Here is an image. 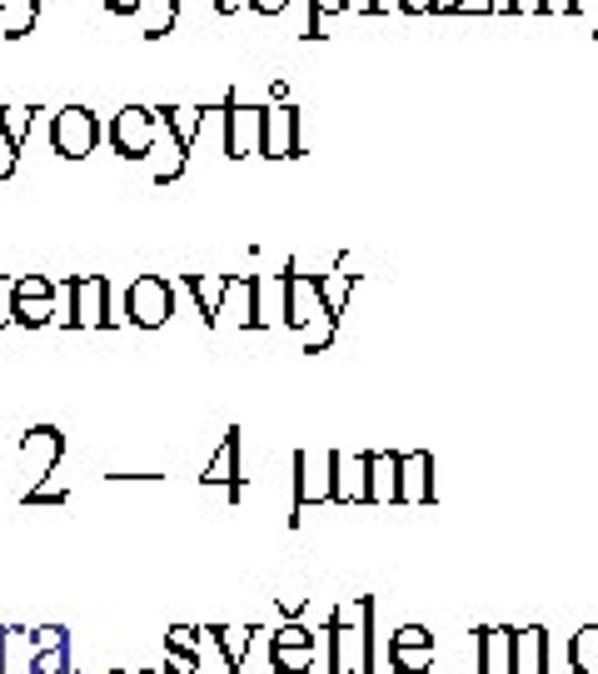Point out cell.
Wrapping results in <instances>:
<instances>
[{
    "mask_svg": "<svg viewBox=\"0 0 598 674\" xmlns=\"http://www.w3.org/2000/svg\"><path fill=\"white\" fill-rule=\"evenodd\" d=\"M568 664H574V674H598V624H584L568 640Z\"/></svg>",
    "mask_w": 598,
    "mask_h": 674,
    "instance_id": "24",
    "label": "cell"
},
{
    "mask_svg": "<svg viewBox=\"0 0 598 674\" xmlns=\"http://www.w3.org/2000/svg\"><path fill=\"white\" fill-rule=\"evenodd\" d=\"M35 6H40V0H35Z\"/></svg>",
    "mask_w": 598,
    "mask_h": 674,
    "instance_id": "45",
    "label": "cell"
},
{
    "mask_svg": "<svg viewBox=\"0 0 598 674\" xmlns=\"http://www.w3.org/2000/svg\"><path fill=\"white\" fill-rule=\"evenodd\" d=\"M55 320V300H16V325L40 330V325Z\"/></svg>",
    "mask_w": 598,
    "mask_h": 674,
    "instance_id": "30",
    "label": "cell"
},
{
    "mask_svg": "<svg viewBox=\"0 0 598 674\" xmlns=\"http://www.w3.org/2000/svg\"><path fill=\"white\" fill-rule=\"evenodd\" d=\"M205 484H225L229 500H239L245 494V474H239V430H225V445L215 450V460L205 464V474H199Z\"/></svg>",
    "mask_w": 598,
    "mask_h": 674,
    "instance_id": "14",
    "label": "cell"
},
{
    "mask_svg": "<svg viewBox=\"0 0 598 674\" xmlns=\"http://www.w3.org/2000/svg\"><path fill=\"white\" fill-rule=\"evenodd\" d=\"M60 295H65V325L70 330H110V325L125 320V295H115V280L110 275H70L60 280Z\"/></svg>",
    "mask_w": 598,
    "mask_h": 674,
    "instance_id": "2",
    "label": "cell"
},
{
    "mask_svg": "<svg viewBox=\"0 0 598 674\" xmlns=\"http://www.w3.org/2000/svg\"><path fill=\"white\" fill-rule=\"evenodd\" d=\"M30 674H75V650L30 654Z\"/></svg>",
    "mask_w": 598,
    "mask_h": 674,
    "instance_id": "31",
    "label": "cell"
},
{
    "mask_svg": "<svg viewBox=\"0 0 598 674\" xmlns=\"http://www.w3.org/2000/svg\"><path fill=\"white\" fill-rule=\"evenodd\" d=\"M100 6H105L110 16H140L145 11V0H100Z\"/></svg>",
    "mask_w": 598,
    "mask_h": 674,
    "instance_id": "37",
    "label": "cell"
},
{
    "mask_svg": "<svg viewBox=\"0 0 598 674\" xmlns=\"http://www.w3.org/2000/svg\"><path fill=\"white\" fill-rule=\"evenodd\" d=\"M135 674H159V670H135Z\"/></svg>",
    "mask_w": 598,
    "mask_h": 674,
    "instance_id": "42",
    "label": "cell"
},
{
    "mask_svg": "<svg viewBox=\"0 0 598 674\" xmlns=\"http://www.w3.org/2000/svg\"><path fill=\"white\" fill-rule=\"evenodd\" d=\"M205 634L219 644V654H225L229 670H239V664L249 660V640H255V630H249V624H215V630H205Z\"/></svg>",
    "mask_w": 598,
    "mask_h": 674,
    "instance_id": "20",
    "label": "cell"
},
{
    "mask_svg": "<svg viewBox=\"0 0 598 674\" xmlns=\"http://www.w3.org/2000/svg\"><path fill=\"white\" fill-rule=\"evenodd\" d=\"M100 135H105V125H100L95 111H85V105H65V111L50 121V151H55L60 161H85V155L100 145Z\"/></svg>",
    "mask_w": 598,
    "mask_h": 674,
    "instance_id": "6",
    "label": "cell"
},
{
    "mask_svg": "<svg viewBox=\"0 0 598 674\" xmlns=\"http://www.w3.org/2000/svg\"><path fill=\"white\" fill-rule=\"evenodd\" d=\"M175 315V285L165 275H140L125 285V320L135 330H159Z\"/></svg>",
    "mask_w": 598,
    "mask_h": 674,
    "instance_id": "4",
    "label": "cell"
},
{
    "mask_svg": "<svg viewBox=\"0 0 598 674\" xmlns=\"http://www.w3.org/2000/svg\"><path fill=\"white\" fill-rule=\"evenodd\" d=\"M219 315H239V325L255 330V275H235V280H229L225 310H219Z\"/></svg>",
    "mask_w": 598,
    "mask_h": 674,
    "instance_id": "23",
    "label": "cell"
},
{
    "mask_svg": "<svg viewBox=\"0 0 598 674\" xmlns=\"http://www.w3.org/2000/svg\"><path fill=\"white\" fill-rule=\"evenodd\" d=\"M10 640H16V630H0V674L10 670Z\"/></svg>",
    "mask_w": 598,
    "mask_h": 674,
    "instance_id": "39",
    "label": "cell"
},
{
    "mask_svg": "<svg viewBox=\"0 0 598 674\" xmlns=\"http://www.w3.org/2000/svg\"><path fill=\"white\" fill-rule=\"evenodd\" d=\"M110 674H125V670H110Z\"/></svg>",
    "mask_w": 598,
    "mask_h": 674,
    "instance_id": "44",
    "label": "cell"
},
{
    "mask_svg": "<svg viewBox=\"0 0 598 674\" xmlns=\"http://www.w3.org/2000/svg\"><path fill=\"white\" fill-rule=\"evenodd\" d=\"M229 280H235V275H179V285H185V290L195 295V305H199V320H205L209 330H215V325H219V310H225Z\"/></svg>",
    "mask_w": 598,
    "mask_h": 674,
    "instance_id": "15",
    "label": "cell"
},
{
    "mask_svg": "<svg viewBox=\"0 0 598 674\" xmlns=\"http://www.w3.org/2000/svg\"><path fill=\"white\" fill-rule=\"evenodd\" d=\"M60 455H65V435H60L55 425H35V430L20 435V470L35 484H45L50 474H55ZM35 484H30V490H35Z\"/></svg>",
    "mask_w": 598,
    "mask_h": 674,
    "instance_id": "9",
    "label": "cell"
},
{
    "mask_svg": "<svg viewBox=\"0 0 598 674\" xmlns=\"http://www.w3.org/2000/svg\"><path fill=\"white\" fill-rule=\"evenodd\" d=\"M285 275H255V330H269V325L285 320Z\"/></svg>",
    "mask_w": 598,
    "mask_h": 674,
    "instance_id": "17",
    "label": "cell"
},
{
    "mask_svg": "<svg viewBox=\"0 0 598 674\" xmlns=\"http://www.w3.org/2000/svg\"><path fill=\"white\" fill-rule=\"evenodd\" d=\"M349 0H309V41H319V16L344 11Z\"/></svg>",
    "mask_w": 598,
    "mask_h": 674,
    "instance_id": "35",
    "label": "cell"
},
{
    "mask_svg": "<svg viewBox=\"0 0 598 674\" xmlns=\"http://www.w3.org/2000/svg\"><path fill=\"white\" fill-rule=\"evenodd\" d=\"M305 644H319V640H315V630L299 624V620H285L275 634H269V650H305Z\"/></svg>",
    "mask_w": 598,
    "mask_h": 674,
    "instance_id": "28",
    "label": "cell"
},
{
    "mask_svg": "<svg viewBox=\"0 0 598 674\" xmlns=\"http://www.w3.org/2000/svg\"><path fill=\"white\" fill-rule=\"evenodd\" d=\"M329 674H379L374 660V600L359 594L354 604L329 614Z\"/></svg>",
    "mask_w": 598,
    "mask_h": 674,
    "instance_id": "1",
    "label": "cell"
},
{
    "mask_svg": "<svg viewBox=\"0 0 598 674\" xmlns=\"http://www.w3.org/2000/svg\"><path fill=\"white\" fill-rule=\"evenodd\" d=\"M16 325V275H0V330Z\"/></svg>",
    "mask_w": 598,
    "mask_h": 674,
    "instance_id": "34",
    "label": "cell"
},
{
    "mask_svg": "<svg viewBox=\"0 0 598 674\" xmlns=\"http://www.w3.org/2000/svg\"><path fill=\"white\" fill-rule=\"evenodd\" d=\"M215 11H219V16H235V11H239V0H215Z\"/></svg>",
    "mask_w": 598,
    "mask_h": 674,
    "instance_id": "41",
    "label": "cell"
},
{
    "mask_svg": "<svg viewBox=\"0 0 598 674\" xmlns=\"http://www.w3.org/2000/svg\"><path fill=\"white\" fill-rule=\"evenodd\" d=\"M165 6H175V11H179V0H165Z\"/></svg>",
    "mask_w": 598,
    "mask_h": 674,
    "instance_id": "43",
    "label": "cell"
},
{
    "mask_svg": "<svg viewBox=\"0 0 598 674\" xmlns=\"http://www.w3.org/2000/svg\"><path fill=\"white\" fill-rule=\"evenodd\" d=\"M155 135H159V115L145 111V105H120V115H110L105 125V141L120 161H150Z\"/></svg>",
    "mask_w": 598,
    "mask_h": 674,
    "instance_id": "3",
    "label": "cell"
},
{
    "mask_svg": "<svg viewBox=\"0 0 598 674\" xmlns=\"http://www.w3.org/2000/svg\"><path fill=\"white\" fill-rule=\"evenodd\" d=\"M245 6H249V11H259V16H279L289 0H245Z\"/></svg>",
    "mask_w": 598,
    "mask_h": 674,
    "instance_id": "38",
    "label": "cell"
},
{
    "mask_svg": "<svg viewBox=\"0 0 598 674\" xmlns=\"http://www.w3.org/2000/svg\"><path fill=\"white\" fill-rule=\"evenodd\" d=\"M219 115H225V155L229 161L259 155V145H265V111H259V105H239V95H225Z\"/></svg>",
    "mask_w": 598,
    "mask_h": 674,
    "instance_id": "7",
    "label": "cell"
},
{
    "mask_svg": "<svg viewBox=\"0 0 598 674\" xmlns=\"http://www.w3.org/2000/svg\"><path fill=\"white\" fill-rule=\"evenodd\" d=\"M159 115H165V125L175 131V141L185 145V151H195L199 125H205V115H215V111H205V105H169V111H159Z\"/></svg>",
    "mask_w": 598,
    "mask_h": 674,
    "instance_id": "21",
    "label": "cell"
},
{
    "mask_svg": "<svg viewBox=\"0 0 598 674\" xmlns=\"http://www.w3.org/2000/svg\"><path fill=\"white\" fill-rule=\"evenodd\" d=\"M424 644H434V634H429L424 624H399V630L389 634V650H424Z\"/></svg>",
    "mask_w": 598,
    "mask_h": 674,
    "instance_id": "32",
    "label": "cell"
},
{
    "mask_svg": "<svg viewBox=\"0 0 598 674\" xmlns=\"http://www.w3.org/2000/svg\"><path fill=\"white\" fill-rule=\"evenodd\" d=\"M25 644H30V654L75 650V640H70V630H65V624H35V630H25Z\"/></svg>",
    "mask_w": 598,
    "mask_h": 674,
    "instance_id": "26",
    "label": "cell"
},
{
    "mask_svg": "<svg viewBox=\"0 0 598 674\" xmlns=\"http://www.w3.org/2000/svg\"><path fill=\"white\" fill-rule=\"evenodd\" d=\"M159 115V111H155ZM155 151H159V165H155V185H175L179 175H185L189 165V151L175 141V131L165 125V115H159V135H155Z\"/></svg>",
    "mask_w": 598,
    "mask_h": 674,
    "instance_id": "19",
    "label": "cell"
},
{
    "mask_svg": "<svg viewBox=\"0 0 598 674\" xmlns=\"http://www.w3.org/2000/svg\"><path fill=\"white\" fill-rule=\"evenodd\" d=\"M334 500V450H299L295 455V514L289 524H299L309 504H329Z\"/></svg>",
    "mask_w": 598,
    "mask_h": 674,
    "instance_id": "5",
    "label": "cell"
},
{
    "mask_svg": "<svg viewBox=\"0 0 598 674\" xmlns=\"http://www.w3.org/2000/svg\"><path fill=\"white\" fill-rule=\"evenodd\" d=\"M319 290H324V305H329V315H344V300H349V290H354V275H319Z\"/></svg>",
    "mask_w": 598,
    "mask_h": 674,
    "instance_id": "29",
    "label": "cell"
},
{
    "mask_svg": "<svg viewBox=\"0 0 598 674\" xmlns=\"http://www.w3.org/2000/svg\"><path fill=\"white\" fill-rule=\"evenodd\" d=\"M478 634V654H474V674H514V634L508 624H488Z\"/></svg>",
    "mask_w": 598,
    "mask_h": 674,
    "instance_id": "12",
    "label": "cell"
},
{
    "mask_svg": "<svg viewBox=\"0 0 598 674\" xmlns=\"http://www.w3.org/2000/svg\"><path fill=\"white\" fill-rule=\"evenodd\" d=\"M265 161H295L299 155V111L295 105H265Z\"/></svg>",
    "mask_w": 598,
    "mask_h": 674,
    "instance_id": "10",
    "label": "cell"
},
{
    "mask_svg": "<svg viewBox=\"0 0 598 674\" xmlns=\"http://www.w3.org/2000/svg\"><path fill=\"white\" fill-rule=\"evenodd\" d=\"M439 484H434V455L414 450L399 455V504H434Z\"/></svg>",
    "mask_w": 598,
    "mask_h": 674,
    "instance_id": "11",
    "label": "cell"
},
{
    "mask_svg": "<svg viewBox=\"0 0 598 674\" xmlns=\"http://www.w3.org/2000/svg\"><path fill=\"white\" fill-rule=\"evenodd\" d=\"M439 660V644H424V650H389V670L394 674H429Z\"/></svg>",
    "mask_w": 598,
    "mask_h": 674,
    "instance_id": "25",
    "label": "cell"
},
{
    "mask_svg": "<svg viewBox=\"0 0 598 674\" xmlns=\"http://www.w3.org/2000/svg\"><path fill=\"white\" fill-rule=\"evenodd\" d=\"M35 115H40L35 105H0V141L10 145V155H20V145H25Z\"/></svg>",
    "mask_w": 598,
    "mask_h": 674,
    "instance_id": "22",
    "label": "cell"
},
{
    "mask_svg": "<svg viewBox=\"0 0 598 674\" xmlns=\"http://www.w3.org/2000/svg\"><path fill=\"white\" fill-rule=\"evenodd\" d=\"M285 290H289V300H285V325H289V330H315L319 320H334L315 275L289 270V275H285Z\"/></svg>",
    "mask_w": 598,
    "mask_h": 674,
    "instance_id": "8",
    "label": "cell"
},
{
    "mask_svg": "<svg viewBox=\"0 0 598 674\" xmlns=\"http://www.w3.org/2000/svg\"><path fill=\"white\" fill-rule=\"evenodd\" d=\"M554 660H548V630L544 624H528V630L514 634V674H548Z\"/></svg>",
    "mask_w": 598,
    "mask_h": 674,
    "instance_id": "16",
    "label": "cell"
},
{
    "mask_svg": "<svg viewBox=\"0 0 598 674\" xmlns=\"http://www.w3.org/2000/svg\"><path fill=\"white\" fill-rule=\"evenodd\" d=\"M399 6H404V11H439V0H399Z\"/></svg>",
    "mask_w": 598,
    "mask_h": 674,
    "instance_id": "40",
    "label": "cell"
},
{
    "mask_svg": "<svg viewBox=\"0 0 598 674\" xmlns=\"http://www.w3.org/2000/svg\"><path fill=\"white\" fill-rule=\"evenodd\" d=\"M315 660H319V644H305V650H269L275 674H309Z\"/></svg>",
    "mask_w": 598,
    "mask_h": 674,
    "instance_id": "27",
    "label": "cell"
},
{
    "mask_svg": "<svg viewBox=\"0 0 598 674\" xmlns=\"http://www.w3.org/2000/svg\"><path fill=\"white\" fill-rule=\"evenodd\" d=\"M165 650L195 654V660H199V630H195V624H169V630H165Z\"/></svg>",
    "mask_w": 598,
    "mask_h": 674,
    "instance_id": "33",
    "label": "cell"
},
{
    "mask_svg": "<svg viewBox=\"0 0 598 674\" xmlns=\"http://www.w3.org/2000/svg\"><path fill=\"white\" fill-rule=\"evenodd\" d=\"M165 674H199V660H195V654L165 650Z\"/></svg>",
    "mask_w": 598,
    "mask_h": 674,
    "instance_id": "36",
    "label": "cell"
},
{
    "mask_svg": "<svg viewBox=\"0 0 598 674\" xmlns=\"http://www.w3.org/2000/svg\"><path fill=\"white\" fill-rule=\"evenodd\" d=\"M334 504H369V455L334 450Z\"/></svg>",
    "mask_w": 598,
    "mask_h": 674,
    "instance_id": "13",
    "label": "cell"
},
{
    "mask_svg": "<svg viewBox=\"0 0 598 674\" xmlns=\"http://www.w3.org/2000/svg\"><path fill=\"white\" fill-rule=\"evenodd\" d=\"M369 504H399V455H369Z\"/></svg>",
    "mask_w": 598,
    "mask_h": 674,
    "instance_id": "18",
    "label": "cell"
}]
</instances>
